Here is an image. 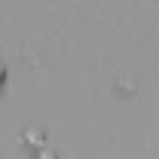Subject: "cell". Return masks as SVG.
Masks as SVG:
<instances>
[{"label":"cell","instance_id":"obj_1","mask_svg":"<svg viewBox=\"0 0 159 159\" xmlns=\"http://www.w3.org/2000/svg\"><path fill=\"white\" fill-rule=\"evenodd\" d=\"M3 77H6V74H3V67H0V83H3Z\"/></svg>","mask_w":159,"mask_h":159}]
</instances>
